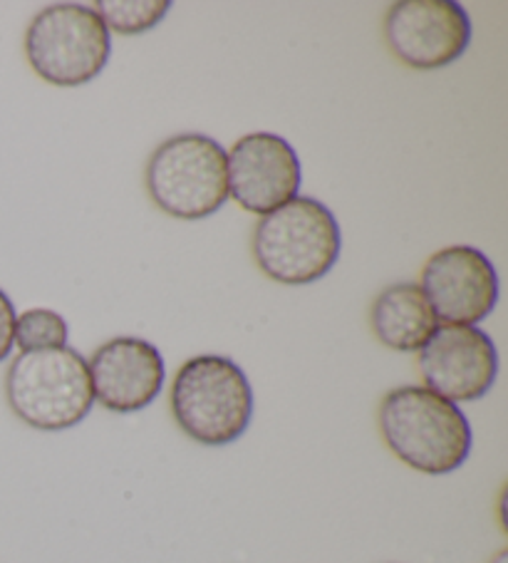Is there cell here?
<instances>
[{"instance_id": "8", "label": "cell", "mask_w": 508, "mask_h": 563, "mask_svg": "<svg viewBox=\"0 0 508 563\" xmlns=\"http://www.w3.org/2000/svg\"><path fill=\"white\" fill-rule=\"evenodd\" d=\"M427 390L449 402H474L492 390L498 353L488 333L476 325H437L417 357Z\"/></svg>"}, {"instance_id": "11", "label": "cell", "mask_w": 508, "mask_h": 563, "mask_svg": "<svg viewBox=\"0 0 508 563\" xmlns=\"http://www.w3.org/2000/svg\"><path fill=\"white\" fill-rule=\"evenodd\" d=\"M87 365L95 402L117 415L150 407L166 380L159 347L144 338H112L97 347Z\"/></svg>"}, {"instance_id": "16", "label": "cell", "mask_w": 508, "mask_h": 563, "mask_svg": "<svg viewBox=\"0 0 508 563\" xmlns=\"http://www.w3.org/2000/svg\"><path fill=\"white\" fill-rule=\"evenodd\" d=\"M494 563H506V551L498 553V556H496V561H494Z\"/></svg>"}, {"instance_id": "10", "label": "cell", "mask_w": 508, "mask_h": 563, "mask_svg": "<svg viewBox=\"0 0 508 563\" xmlns=\"http://www.w3.org/2000/svg\"><path fill=\"white\" fill-rule=\"evenodd\" d=\"M229 197L258 217L298 197L302 169L298 152L273 132H251L227 152Z\"/></svg>"}, {"instance_id": "13", "label": "cell", "mask_w": 508, "mask_h": 563, "mask_svg": "<svg viewBox=\"0 0 508 563\" xmlns=\"http://www.w3.org/2000/svg\"><path fill=\"white\" fill-rule=\"evenodd\" d=\"M169 11V0H100L95 3V13L100 15L107 31L120 35H142L152 31Z\"/></svg>"}, {"instance_id": "3", "label": "cell", "mask_w": 508, "mask_h": 563, "mask_svg": "<svg viewBox=\"0 0 508 563\" xmlns=\"http://www.w3.org/2000/svg\"><path fill=\"white\" fill-rule=\"evenodd\" d=\"M5 400L33 430H73L95 405L90 365L67 345L21 353L5 373Z\"/></svg>"}, {"instance_id": "6", "label": "cell", "mask_w": 508, "mask_h": 563, "mask_svg": "<svg viewBox=\"0 0 508 563\" xmlns=\"http://www.w3.org/2000/svg\"><path fill=\"white\" fill-rule=\"evenodd\" d=\"M112 55V37L95 8L55 3L33 18L25 57L33 73L57 87H80L100 75Z\"/></svg>"}, {"instance_id": "1", "label": "cell", "mask_w": 508, "mask_h": 563, "mask_svg": "<svg viewBox=\"0 0 508 563\" xmlns=\"http://www.w3.org/2000/svg\"><path fill=\"white\" fill-rule=\"evenodd\" d=\"M377 427L399 462L432 477L456 472L472 454L474 434L466 415L424 385L389 390L379 402Z\"/></svg>"}, {"instance_id": "12", "label": "cell", "mask_w": 508, "mask_h": 563, "mask_svg": "<svg viewBox=\"0 0 508 563\" xmlns=\"http://www.w3.org/2000/svg\"><path fill=\"white\" fill-rule=\"evenodd\" d=\"M375 338L389 351L419 353L439 325L419 284H395L377 294L369 308Z\"/></svg>"}, {"instance_id": "2", "label": "cell", "mask_w": 508, "mask_h": 563, "mask_svg": "<svg viewBox=\"0 0 508 563\" xmlns=\"http://www.w3.org/2000/svg\"><path fill=\"white\" fill-rule=\"evenodd\" d=\"M343 234L325 203L296 197L261 217L253 229V258L276 284L308 286L338 264Z\"/></svg>"}, {"instance_id": "14", "label": "cell", "mask_w": 508, "mask_h": 563, "mask_svg": "<svg viewBox=\"0 0 508 563\" xmlns=\"http://www.w3.org/2000/svg\"><path fill=\"white\" fill-rule=\"evenodd\" d=\"M15 345L21 353L53 351L67 345V320L51 308H33L15 316Z\"/></svg>"}, {"instance_id": "5", "label": "cell", "mask_w": 508, "mask_h": 563, "mask_svg": "<svg viewBox=\"0 0 508 563\" xmlns=\"http://www.w3.org/2000/svg\"><path fill=\"white\" fill-rule=\"evenodd\" d=\"M144 181L152 201L169 217L207 219L229 199L227 150L207 134H174L152 152Z\"/></svg>"}, {"instance_id": "9", "label": "cell", "mask_w": 508, "mask_h": 563, "mask_svg": "<svg viewBox=\"0 0 508 563\" xmlns=\"http://www.w3.org/2000/svg\"><path fill=\"white\" fill-rule=\"evenodd\" d=\"M419 288L442 325H476L496 308L498 274L484 251L446 246L429 256Z\"/></svg>"}, {"instance_id": "7", "label": "cell", "mask_w": 508, "mask_h": 563, "mask_svg": "<svg viewBox=\"0 0 508 563\" xmlns=\"http://www.w3.org/2000/svg\"><path fill=\"white\" fill-rule=\"evenodd\" d=\"M385 41L412 70H439L468 51L472 21L456 0H399L387 8Z\"/></svg>"}, {"instance_id": "15", "label": "cell", "mask_w": 508, "mask_h": 563, "mask_svg": "<svg viewBox=\"0 0 508 563\" xmlns=\"http://www.w3.org/2000/svg\"><path fill=\"white\" fill-rule=\"evenodd\" d=\"M15 343V306L8 294L0 288V363L13 351Z\"/></svg>"}, {"instance_id": "4", "label": "cell", "mask_w": 508, "mask_h": 563, "mask_svg": "<svg viewBox=\"0 0 508 563\" xmlns=\"http://www.w3.org/2000/svg\"><path fill=\"white\" fill-rule=\"evenodd\" d=\"M169 405L179 430L194 442L227 446L249 430L253 387L231 357L197 355L174 375Z\"/></svg>"}]
</instances>
